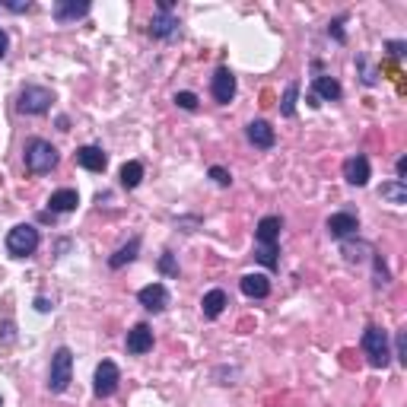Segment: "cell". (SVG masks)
<instances>
[{
    "mask_svg": "<svg viewBox=\"0 0 407 407\" xmlns=\"http://www.w3.org/2000/svg\"><path fill=\"white\" fill-rule=\"evenodd\" d=\"M23 159H26V169L32 175H45L58 166V147L51 140H42V137H32L26 140V150H23Z\"/></svg>",
    "mask_w": 407,
    "mask_h": 407,
    "instance_id": "obj_1",
    "label": "cell"
},
{
    "mask_svg": "<svg viewBox=\"0 0 407 407\" xmlns=\"http://www.w3.org/2000/svg\"><path fill=\"white\" fill-rule=\"evenodd\" d=\"M70 379H74V354H70V347H58L51 356V369H48V388H51V394L67 392Z\"/></svg>",
    "mask_w": 407,
    "mask_h": 407,
    "instance_id": "obj_2",
    "label": "cell"
},
{
    "mask_svg": "<svg viewBox=\"0 0 407 407\" xmlns=\"http://www.w3.org/2000/svg\"><path fill=\"white\" fill-rule=\"evenodd\" d=\"M363 350H366V356H369V366H376V369H385L388 360H392L388 334H385L382 328H376V324H369V328L363 331Z\"/></svg>",
    "mask_w": 407,
    "mask_h": 407,
    "instance_id": "obj_3",
    "label": "cell"
},
{
    "mask_svg": "<svg viewBox=\"0 0 407 407\" xmlns=\"http://www.w3.org/2000/svg\"><path fill=\"white\" fill-rule=\"evenodd\" d=\"M38 242H42L38 229L29 226V223H19V226H13L7 233V251L13 258H29L38 251Z\"/></svg>",
    "mask_w": 407,
    "mask_h": 407,
    "instance_id": "obj_4",
    "label": "cell"
},
{
    "mask_svg": "<svg viewBox=\"0 0 407 407\" xmlns=\"http://www.w3.org/2000/svg\"><path fill=\"white\" fill-rule=\"evenodd\" d=\"M51 102H54L51 90H45V86H23L16 108H19L23 115H45L48 108H51Z\"/></svg>",
    "mask_w": 407,
    "mask_h": 407,
    "instance_id": "obj_5",
    "label": "cell"
},
{
    "mask_svg": "<svg viewBox=\"0 0 407 407\" xmlns=\"http://www.w3.org/2000/svg\"><path fill=\"white\" fill-rule=\"evenodd\" d=\"M118 382H121V372L112 360H102L96 366V382H92V392L96 398H112L118 392Z\"/></svg>",
    "mask_w": 407,
    "mask_h": 407,
    "instance_id": "obj_6",
    "label": "cell"
},
{
    "mask_svg": "<svg viewBox=\"0 0 407 407\" xmlns=\"http://www.w3.org/2000/svg\"><path fill=\"white\" fill-rule=\"evenodd\" d=\"M210 92L213 99H217L219 106H229L235 99V74L229 67H217V74H213L210 80Z\"/></svg>",
    "mask_w": 407,
    "mask_h": 407,
    "instance_id": "obj_7",
    "label": "cell"
},
{
    "mask_svg": "<svg viewBox=\"0 0 407 407\" xmlns=\"http://www.w3.org/2000/svg\"><path fill=\"white\" fill-rule=\"evenodd\" d=\"M90 0H58L51 7V16L58 19L60 26H67V23H76V19H83L86 13H90Z\"/></svg>",
    "mask_w": 407,
    "mask_h": 407,
    "instance_id": "obj_8",
    "label": "cell"
},
{
    "mask_svg": "<svg viewBox=\"0 0 407 407\" xmlns=\"http://www.w3.org/2000/svg\"><path fill=\"white\" fill-rule=\"evenodd\" d=\"M324 229H328V235H331V239H347V235H356L360 219H356V213L340 210V213H331V217H328Z\"/></svg>",
    "mask_w": 407,
    "mask_h": 407,
    "instance_id": "obj_9",
    "label": "cell"
},
{
    "mask_svg": "<svg viewBox=\"0 0 407 407\" xmlns=\"http://www.w3.org/2000/svg\"><path fill=\"white\" fill-rule=\"evenodd\" d=\"M137 302H140L147 312H166V306H169L166 283H147V287L137 293Z\"/></svg>",
    "mask_w": 407,
    "mask_h": 407,
    "instance_id": "obj_10",
    "label": "cell"
},
{
    "mask_svg": "<svg viewBox=\"0 0 407 407\" xmlns=\"http://www.w3.org/2000/svg\"><path fill=\"white\" fill-rule=\"evenodd\" d=\"M344 178H347L350 185H356V188H363V185H369V178H372L369 159L363 156V153H356V156L344 159Z\"/></svg>",
    "mask_w": 407,
    "mask_h": 407,
    "instance_id": "obj_11",
    "label": "cell"
},
{
    "mask_svg": "<svg viewBox=\"0 0 407 407\" xmlns=\"http://www.w3.org/2000/svg\"><path fill=\"white\" fill-rule=\"evenodd\" d=\"M245 137H249V144H255L258 150H271V147L277 144V134H274V128L264 118L251 121L249 128H245Z\"/></svg>",
    "mask_w": 407,
    "mask_h": 407,
    "instance_id": "obj_12",
    "label": "cell"
},
{
    "mask_svg": "<svg viewBox=\"0 0 407 407\" xmlns=\"http://www.w3.org/2000/svg\"><path fill=\"white\" fill-rule=\"evenodd\" d=\"M178 16L172 13H156L153 16V23H150V35L153 38H163V42H172V38H178Z\"/></svg>",
    "mask_w": 407,
    "mask_h": 407,
    "instance_id": "obj_13",
    "label": "cell"
},
{
    "mask_svg": "<svg viewBox=\"0 0 407 407\" xmlns=\"http://www.w3.org/2000/svg\"><path fill=\"white\" fill-rule=\"evenodd\" d=\"M147 350H153V328L140 322L128 331V354L140 356V354H147Z\"/></svg>",
    "mask_w": 407,
    "mask_h": 407,
    "instance_id": "obj_14",
    "label": "cell"
},
{
    "mask_svg": "<svg viewBox=\"0 0 407 407\" xmlns=\"http://www.w3.org/2000/svg\"><path fill=\"white\" fill-rule=\"evenodd\" d=\"M76 166H83L86 172H106L108 156L102 153V147H80L76 150Z\"/></svg>",
    "mask_w": 407,
    "mask_h": 407,
    "instance_id": "obj_15",
    "label": "cell"
},
{
    "mask_svg": "<svg viewBox=\"0 0 407 407\" xmlns=\"http://www.w3.org/2000/svg\"><path fill=\"white\" fill-rule=\"evenodd\" d=\"M280 229H283V219L280 217H261L255 229L258 245H277L280 242Z\"/></svg>",
    "mask_w": 407,
    "mask_h": 407,
    "instance_id": "obj_16",
    "label": "cell"
},
{
    "mask_svg": "<svg viewBox=\"0 0 407 407\" xmlns=\"http://www.w3.org/2000/svg\"><path fill=\"white\" fill-rule=\"evenodd\" d=\"M239 290L249 299H264V296L271 293V280L264 277V274H245V277L239 280Z\"/></svg>",
    "mask_w": 407,
    "mask_h": 407,
    "instance_id": "obj_17",
    "label": "cell"
},
{
    "mask_svg": "<svg viewBox=\"0 0 407 407\" xmlns=\"http://www.w3.org/2000/svg\"><path fill=\"white\" fill-rule=\"evenodd\" d=\"M226 306H229V299H226V293H223V290H210V293H204V299H201L204 318H219Z\"/></svg>",
    "mask_w": 407,
    "mask_h": 407,
    "instance_id": "obj_18",
    "label": "cell"
},
{
    "mask_svg": "<svg viewBox=\"0 0 407 407\" xmlns=\"http://www.w3.org/2000/svg\"><path fill=\"white\" fill-rule=\"evenodd\" d=\"M312 86H315V96L318 99H328V102H338V99L344 96L340 83L334 80V76H328V74H318L315 80H312Z\"/></svg>",
    "mask_w": 407,
    "mask_h": 407,
    "instance_id": "obj_19",
    "label": "cell"
},
{
    "mask_svg": "<svg viewBox=\"0 0 407 407\" xmlns=\"http://www.w3.org/2000/svg\"><path fill=\"white\" fill-rule=\"evenodd\" d=\"M379 197L388 201V204H394V207H404L407 204V181H398V178L385 181L382 188H379Z\"/></svg>",
    "mask_w": 407,
    "mask_h": 407,
    "instance_id": "obj_20",
    "label": "cell"
},
{
    "mask_svg": "<svg viewBox=\"0 0 407 407\" xmlns=\"http://www.w3.org/2000/svg\"><path fill=\"white\" fill-rule=\"evenodd\" d=\"M48 204H51V213H70V210H76L80 194H76L74 188H60V191H54Z\"/></svg>",
    "mask_w": 407,
    "mask_h": 407,
    "instance_id": "obj_21",
    "label": "cell"
},
{
    "mask_svg": "<svg viewBox=\"0 0 407 407\" xmlns=\"http://www.w3.org/2000/svg\"><path fill=\"white\" fill-rule=\"evenodd\" d=\"M137 251H140V235H134V239L128 242V245H121L118 251H115L112 258H108V267H112V271H121V267H124V264H131L137 258Z\"/></svg>",
    "mask_w": 407,
    "mask_h": 407,
    "instance_id": "obj_22",
    "label": "cell"
},
{
    "mask_svg": "<svg viewBox=\"0 0 407 407\" xmlns=\"http://www.w3.org/2000/svg\"><path fill=\"white\" fill-rule=\"evenodd\" d=\"M121 185H124V188L128 191H134L137 185H140V181H144V163H137V159H131V163H124V166H121Z\"/></svg>",
    "mask_w": 407,
    "mask_h": 407,
    "instance_id": "obj_23",
    "label": "cell"
},
{
    "mask_svg": "<svg viewBox=\"0 0 407 407\" xmlns=\"http://www.w3.org/2000/svg\"><path fill=\"white\" fill-rule=\"evenodd\" d=\"M296 102H299V83H287V90H283V102H280V115L283 118H293L296 115Z\"/></svg>",
    "mask_w": 407,
    "mask_h": 407,
    "instance_id": "obj_24",
    "label": "cell"
},
{
    "mask_svg": "<svg viewBox=\"0 0 407 407\" xmlns=\"http://www.w3.org/2000/svg\"><path fill=\"white\" fill-rule=\"evenodd\" d=\"M255 261H258V264H264L267 271H277V267H280L277 245H258V249H255Z\"/></svg>",
    "mask_w": 407,
    "mask_h": 407,
    "instance_id": "obj_25",
    "label": "cell"
},
{
    "mask_svg": "<svg viewBox=\"0 0 407 407\" xmlns=\"http://www.w3.org/2000/svg\"><path fill=\"white\" fill-rule=\"evenodd\" d=\"M175 106L185 108V112H194V108H197V96H194V92H188V90L175 92Z\"/></svg>",
    "mask_w": 407,
    "mask_h": 407,
    "instance_id": "obj_26",
    "label": "cell"
},
{
    "mask_svg": "<svg viewBox=\"0 0 407 407\" xmlns=\"http://www.w3.org/2000/svg\"><path fill=\"white\" fill-rule=\"evenodd\" d=\"M207 175H210V178L217 181L219 188H229V185H233V175H229L223 166H210V172H207Z\"/></svg>",
    "mask_w": 407,
    "mask_h": 407,
    "instance_id": "obj_27",
    "label": "cell"
},
{
    "mask_svg": "<svg viewBox=\"0 0 407 407\" xmlns=\"http://www.w3.org/2000/svg\"><path fill=\"white\" fill-rule=\"evenodd\" d=\"M159 271L166 274V277H175V274H178V264H175V258L169 255V251L159 258Z\"/></svg>",
    "mask_w": 407,
    "mask_h": 407,
    "instance_id": "obj_28",
    "label": "cell"
},
{
    "mask_svg": "<svg viewBox=\"0 0 407 407\" xmlns=\"http://www.w3.org/2000/svg\"><path fill=\"white\" fill-rule=\"evenodd\" d=\"M0 7L10 13H26V10H32V3L29 0H0Z\"/></svg>",
    "mask_w": 407,
    "mask_h": 407,
    "instance_id": "obj_29",
    "label": "cell"
},
{
    "mask_svg": "<svg viewBox=\"0 0 407 407\" xmlns=\"http://www.w3.org/2000/svg\"><path fill=\"white\" fill-rule=\"evenodd\" d=\"M356 64L363 67V83H366V86H376V83H379V76H376V70L366 67V58H356Z\"/></svg>",
    "mask_w": 407,
    "mask_h": 407,
    "instance_id": "obj_30",
    "label": "cell"
},
{
    "mask_svg": "<svg viewBox=\"0 0 407 407\" xmlns=\"http://www.w3.org/2000/svg\"><path fill=\"white\" fill-rule=\"evenodd\" d=\"M392 356H398L401 363H407V338H404V331H398V340H394V354Z\"/></svg>",
    "mask_w": 407,
    "mask_h": 407,
    "instance_id": "obj_31",
    "label": "cell"
},
{
    "mask_svg": "<svg viewBox=\"0 0 407 407\" xmlns=\"http://www.w3.org/2000/svg\"><path fill=\"white\" fill-rule=\"evenodd\" d=\"M340 26H344V16H340V19H334V23L328 26V32H331L338 42H347V35H344V29H340Z\"/></svg>",
    "mask_w": 407,
    "mask_h": 407,
    "instance_id": "obj_32",
    "label": "cell"
},
{
    "mask_svg": "<svg viewBox=\"0 0 407 407\" xmlns=\"http://www.w3.org/2000/svg\"><path fill=\"white\" fill-rule=\"evenodd\" d=\"M376 283L379 287H385V283H388V271H385V264H382V258H376Z\"/></svg>",
    "mask_w": 407,
    "mask_h": 407,
    "instance_id": "obj_33",
    "label": "cell"
},
{
    "mask_svg": "<svg viewBox=\"0 0 407 407\" xmlns=\"http://www.w3.org/2000/svg\"><path fill=\"white\" fill-rule=\"evenodd\" d=\"M385 48H388V54H392V58H404V51H407L404 42H388Z\"/></svg>",
    "mask_w": 407,
    "mask_h": 407,
    "instance_id": "obj_34",
    "label": "cell"
},
{
    "mask_svg": "<svg viewBox=\"0 0 407 407\" xmlns=\"http://www.w3.org/2000/svg\"><path fill=\"white\" fill-rule=\"evenodd\" d=\"M7 51H10V35L3 29H0V60L7 58Z\"/></svg>",
    "mask_w": 407,
    "mask_h": 407,
    "instance_id": "obj_35",
    "label": "cell"
},
{
    "mask_svg": "<svg viewBox=\"0 0 407 407\" xmlns=\"http://www.w3.org/2000/svg\"><path fill=\"white\" fill-rule=\"evenodd\" d=\"M360 251H369V245H360ZM344 255H347V261H356V249H354V245H344Z\"/></svg>",
    "mask_w": 407,
    "mask_h": 407,
    "instance_id": "obj_36",
    "label": "cell"
},
{
    "mask_svg": "<svg viewBox=\"0 0 407 407\" xmlns=\"http://www.w3.org/2000/svg\"><path fill=\"white\" fill-rule=\"evenodd\" d=\"M394 169H398V181H404V175H407V156H401Z\"/></svg>",
    "mask_w": 407,
    "mask_h": 407,
    "instance_id": "obj_37",
    "label": "cell"
},
{
    "mask_svg": "<svg viewBox=\"0 0 407 407\" xmlns=\"http://www.w3.org/2000/svg\"><path fill=\"white\" fill-rule=\"evenodd\" d=\"M35 309L38 312H51V302H48L45 296H38V299H35Z\"/></svg>",
    "mask_w": 407,
    "mask_h": 407,
    "instance_id": "obj_38",
    "label": "cell"
},
{
    "mask_svg": "<svg viewBox=\"0 0 407 407\" xmlns=\"http://www.w3.org/2000/svg\"><path fill=\"white\" fill-rule=\"evenodd\" d=\"M306 102H309V106H312V108H318V106H322V99H318V96H315V92H312V96H309V99H306Z\"/></svg>",
    "mask_w": 407,
    "mask_h": 407,
    "instance_id": "obj_39",
    "label": "cell"
},
{
    "mask_svg": "<svg viewBox=\"0 0 407 407\" xmlns=\"http://www.w3.org/2000/svg\"><path fill=\"white\" fill-rule=\"evenodd\" d=\"M0 407H3V398H0Z\"/></svg>",
    "mask_w": 407,
    "mask_h": 407,
    "instance_id": "obj_40",
    "label": "cell"
}]
</instances>
